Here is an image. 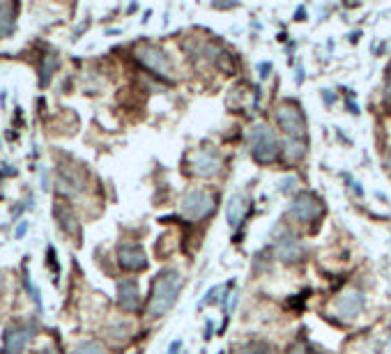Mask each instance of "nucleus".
<instances>
[{"instance_id": "1", "label": "nucleus", "mask_w": 391, "mask_h": 354, "mask_svg": "<svg viewBox=\"0 0 391 354\" xmlns=\"http://www.w3.org/2000/svg\"><path fill=\"white\" fill-rule=\"evenodd\" d=\"M182 288V277L178 272H164L159 279L154 281L152 297L148 304V313L152 318H161L164 313H168V309L178 299V292Z\"/></svg>"}, {"instance_id": "2", "label": "nucleus", "mask_w": 391, "mask_h": 354, "mask_svg": "<svg viewBox=\"0 0 391 354\" xmlns=\"http://www.w3.org/2000/svg\"><path fill=\"white\" fill-rule=\"evenodd\" d=\"M249 141H251V152H253V159H256V161L272 163L279 156V143H277L274 134L267 129L265 124L253 127Z\"/></svg>"}, {"instance_id": "3", "label": "nucleus", "mask_w": 391, "mask_h": 354, "mask_svg": "<svg viewBox=\"0 0 391 354\" xmlns=\"http://www.w3.org/2000/svg\"><path fill=\"white\" fill-rule=\"evenodd\" d=\"M217 208V200H214V195L210 191H189L184 195L182 200V212L187 219L191 221H198V219H205V216H210Z\"/></svg>"}, {"instance_id": "4", "label": "nucleus", "mask_w": 391, "mask_h": 354, "mask_svg": "<svg viewBox=\"0 0 391 354\" xmlns=\"http://www.w3.org/2000/svg\"><path fill=\"white\" fill-rule=\"evenodd\" d=\"M136 58L148 67L150 72L159 74V76H171L173 74V67H171V60L168 55H166L159 46L154 44H143L136 48Z\"/></svg>"}, {"instance_id": "5", "label": "nucleus", "mask_w": 391, "mask_h": 354, "mask_svg": "<svg viewBox=\"0 0 391 354\" xmlns=\"http://www.w3.org/2000/svg\"><path fill=\"white\" fill-rule=\"evenodd\" d=\"M277 122L283 132H286L290 139H301L306 132V122H304V115L295 106V104H283L279 106L277 111Z\"/></svg>"}, {"instance_id": "6", "label": "nucleus", "mask_w": 391, "mask_h": 354, "mask_svg": "<svg viewBox=\"0 0 391 354\" xmlns=\"http://www.w3.org/2000/svg\"><path fill=\"white\" fill-rule=\"evenodd\" d=\"M290 214L295 216L297 221H313L322 214V203L316 193H299L290 205Z\"/></svg>"}, {"instance_id": "7", "label": "nucleus", "mask_w": 391, "mask_h": 354, "mask_svg": "<svg viewBox=\"0 0 391 354\" xmlns=\"http://www.w3.org/2000/svg\"><path fill=\"white\" fill-rule=\"evenodd\" d=\"M221 168V159L212 150H200L189 156V171L196 177H212Z\"/></svg>"}, {"instance_id": "8", "label": "nucleus", "mask_w": 391, "mask_h": 354, "mask_svg": "<svg viewBox=\"0 0 391 354\" xmlns=\"http://www.w3.org/2000/svg\"><path fill=\"white\" fill-rule=\"evenodd\" d=\"M117 260L127 269V272H141L148 267V258H145V251L139 244H124V247L117 251Z\"/></svg>"}, {"instance_id": "9", "label": "nucleus", "mask_w": 391, "mask_h": 354, "mask_svg": "<svg viewBox=\"0 0 391 354\" xmlns=\"http://www.w3.org/2000/svg\"><path fill=\"white\" fill-rule=\"evenodd\" d=\"M361 309H364V297H361L357 290H348L336 299V311L341 318H348V320L357 318Z\"/></svg>"}, {"instance_id": "10", "label": "nucleus", "mask_w": 391, "mask_h": 354, "mask_svg": "<svg viewBox=\"0 0 391 354\" xmlns=\"http://www.w3.org/2000/svg\"><path fill=\"white\" fill-rule=\"evenodd\" d=\"M33 331L26 327H14L5 331V354H21L31 340Z\"/></svg>"}, {"instance_id": "11", "label": "nucleus", "mask_w": 391, "mask_h": 354, "mask_svg": "<svg viewBox=\"0 0 391 354\" xmlns=\"http://www.w3.org/2000/svg\"><path fill=\"white\" fill-rule=\"evenodd\" d=\"M117 292H120V306L124 311H136L141 306V297H139V288H136V283L132 281H122L120 288H117Z\"/></svg>"}, {"instance_id": "12", "label": "nucleus", "mask_w": 391, "mask_h": 354, "mask_svg": "<svg viewBox=\"0 0 391 354\" xmlns=\"http://www.w3.org/2000/svg\"><path fill=\"white\" fill-rule=\"evenodd\" d=\"M277 251H279V258L286 260V262H295V260L301 258V247L297 244L295 237H283V240L279 242Z\"/></svg>"}, {"instance_id": "13", "label": "nucleus", "mask_w": 391, "mask_h": 354, "mask_svg": "<svg viewBox=\"0 0 391 354\" xmlns=\"http://www.w3.org/2000/svg\"><path fill=\"white\" fill-rule=\"evenodd\" d=\"M247 208H249V203L244 195H232V200L228 203V223L232 225V228L242 223L244 214H247Z\"/></svg>"}, {"instance_id": "14", "label": "nucleus", "mask_w": 391, "mask_h": 354, "mask_svg": "<svg viewBox=\"0 0 391 354\" xmlns=\"http://www.w3.org/2000/svg\"><path fill=\"white\" fill-rule=\"evenodd\" d=\"M55 219L65 232H70V235L76 232V216H74L72 208H67V205H55Z\"/></svg>"}, {"instance_id": "15", "label": "nucleus", "mask_w": 391, "mask_h": 354, "mask_svg": "<svg viewBox=\"0 0 391 354\" xmlns=\"http://www.w3.org/2000/svg\"><path fill=\"white\" fill-rule=\"evenodd\" d=\"M14 5H0V37H9L14 31Z\"/></svg>"}, {"instance_id": "16", "label": "nucleus", "mask_w": 391, "mask_h": 354, "mask_svg": "<svg viewBox=\"0 0 391 354\" xmlns=\"http://www.w3.org/2000/svg\"><path fill=\"white\" fill-rule=\"evenodd\" d=\"M74 354H106V350L102 348V343L97 340H83L76 345Z\"/></svg>"}, {"instance_id": "17", "label": "nucleus", "mask_w": 391, "mask_h": 354, "mask_svg": "<svg viewBox=\"0 0 391 354\" xmlns=\"http://www.w3.org/2000/svg\"><path fill=\"white\" fill-rule=\"evenodd\" d=\"M286 154L290 156L292 161L301 159V154H304V143H301V139H290L286 143Z\"/></svg>"}, {"instance_id": "18", "label": "nucleus", "mask_w": 391, "mask_h": 354, "mask_svg": "<svg viewBox=\"0 0 391 354\" xmlns=\"http://www.w3.org/2000/svg\"><path fill=\"white\" fill-rule=\"evenodd\" d=\"M237 354H272V348L265 343H247L237 350Z\"/></svg>"}, {"instance_id": "19", "label": "nucleus", "mask_w": 391, "mask_h": 354, "mask_svg": "<svg viewBox=\"0 0 391 354\" xmlns=\"http://www.w3.org/2000/svg\"><path fill=\"white\" fill-rule=\"evenodd\" d=\"M55 55H51V58H46L44 60V78H42V83L46 85L48 83V76H51V72H53V67H55Z\"/></svg>"}, {"instance_id": "20", "label": "nucleus", "mask_w": 391, "mask_h": 354, "mask_svg": "<svg viewBox=\"0 0 391 354\" xmlns=\"http://www.w3.org/2000/svg\"><path fill=\"white\" fill-rule=\"evenodd\" d=\"M385 92H387V97L391 100V76H389V81H387V90H385Z\"/></svg>"}, {"instance_id": "21", "label": "nucleus", "mask_w": 391, "mask_h": 354, "mask_svg": "<svg viewBox=\"0 0 391 354\" xmlns=\"http://www.w3.org/2000/svg\"><path fill=\"white\" fill-rule=\"evenodd\" d=\"M389 168H391V152H389Z\"/></svg>"}, {"instance_id": "22", "label": "nucleus", "mask_w": 391, "mask_h": 354, "mask_svg": "<svg viewBox=\"0 0 391 354\" xmlns=\"http://www.w3.org/2000/svg\"><path fill=\"white\" fill-rule=\"evenodd\" d=\"M0 288H3V281H0Z\"/></svg>"}]
</instances>
